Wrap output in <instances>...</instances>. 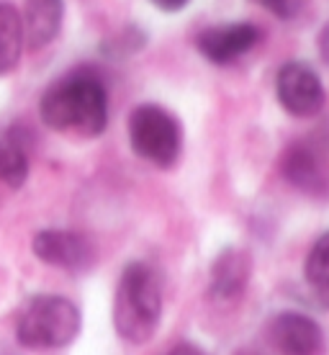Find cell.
Returning a JSON list of instances; mask_svg holds the SVG:
<instances>
[{"label":"cell","instance_id":"obj_1","mask_svg":"<svg viewBox=\"0 0 329 355\" xmlns=\"http://www.w3.org/2000/svg\"><path fill=\"white\" fill-rule=\"evenodd\" d=\"M39 114L54 132L100 137L108 126L106 85L93 72H70L44 90Z\"/></svg>","mask_w":329,"mask_h":355},{"label":"cell","instance_id":"obj_2","mask_svg":"<svg viewBox=\"0 0 329 355\" xmlns=\"http://www.w3.org/2000/svg\"><path fill=\"white\" fill-rule=\"evenodd\" d=\"M162 320V286L154 268L129 263L118 278L114 296V327L118 338L144 345L154 338Z\"/></svg>","mask_w":329,"mask_h":355},{"label":"cell","instance_id":"obj_3","mask_svg":"<svg viewBox=\"0 0 329 355\" xmlns=\"http://www.w3.org/2000/svg\"><path fill=\"white\" fill-rule=\"evenodd\" d=\"M80 309L64 296H34L16 324L18 343L28 350L67 347L80 335Z\"/></svg>","mask_w":329,"mask_h":355},{"label":"cell","instance_id":"obj_4","mask_svg":"<svg viewBox=\"0 0 329 355\" xmlns=\"http://www.w3.org/2000/svg\"><path fill=\"white\" fill-rule=\"evenodd\" d=\"M129 142L142 160L157 168H172L183 150L178 119L154 103H142L129 116Z\"/></svg>","mask_w":329,"mask_h":355},{"label":"cell","instance_id":"obj_5","mask_svg":"<svg viewBox=\"0 0 329 355\" xmlns=\"http://www.w3.org/2000/svg\"><path fill=\"white\" fill-rule=\"evenodd\" d=\"M285 180L301 193L324 196L329 191V144L321 139L294 142L281 162Z\"/></svg>","mask_w":329,"mask_h":355},{"label":"cell","instance_id":"obj_6","mask_svg":"<svg viewBox=\"0 0 329 355\" xmlns=\"http://www.w3.org/2000/svg\"><path fill=\"white\" fill-rule=\"evenodd\" d=\"M276 96L291 116L309 119L324 108L327 93L319 75L303 62H285L276 78Z\"/></svg>","mask_w":329,"mask_h":355},{"label":"cell","instance_id":"obj_7","mask_svg":"<svg viewBox=\"0 0 329 355\" xmlns=\"http://www.w3.org/2000/svg\"><path fill=\"white\" fill-rule=\"evenodd\" d=\"M34 255L46 266L62 268L67 273H85L93 260L96 248L93 242L75 230H42L34 234L31 242Z\"/></svg>","mask_w":329,"mask_h":355},{"label":"cell","instance_id":"obj_8","mask_svg":"<svg viewBox=\"0 0 329 355\" xmlns=\"http://www.w3.org/2000/svg\"><path fill=\"white\" fill-rule=\"evenodd\" d=\"M267 338L281 355L324 353V329L301 311H283L273 317L267 324Z\"/></svg>","mask_w":329,"mask_h":355},{"label":"cell","instance_id":"obj_9","mask_svg":"<svg viewBox=\"0 0 329 355\" xmlns=\"http://www.w3.org/2000/svg\"><path fill=\"white\" fill-rule=\"evenodd\" d=\"M260 42V28L252 24H226L201 31L196 39L198 52L211 64H231Z\"/></svg>","mask_w":329,"mask_h":355},{"label":"cell","instance_id":"obj_10","mask_svg":"<svg viewBox=\"0 0 329 355\" xmlns=\"http://www.w3.org/2000/svg\"><path fill=\"white\" fill-rule=\"evenodd\" d=\"M252 275V258L240 248H226L211 263L208 273V293L216 302H234L240 299Z\"/></svg>","mask_w":329,"mask_h":355},{"label":"cell","instance_id":"obj_11","mask_svg":"<svg viewBox=\"0 0 329 355\" xmlns=\"http://www.w3.org/2000/svg\"><path fill=\"white\" fill-rule=\"evenodd\" d=\"M21 21H24V42L31 49H44L62 31L64 0H26Z\"/></svg>","mask_w":329,"mask_h":355},{"label":"cell","instance_id":"obj_12","mask_svg":"<svg viewBox=\"0 0 329 355\" xmlns=\"http://www.w3.org/2000/svg\"><path fill=\"white\" fill-rule=\"evenodd\" d=\"M24 21L10 3H0V75L16 70L24 52Z\"/></svg>","mask_w":329,"mask_h":355},{"label":"cell","instance_id":"obj_13","mask_svg":"<svg viewBox=\"0 0 329 355\" xmlns=\"http://www.w3.org/2000/svg\"><path fill=\"white\" fill-rule=\"evenodd\" d=\"M28 178V155L16 134L0 137V180L8 188H21Z\"/></svg>","mask_w":329,"mask_h":355},{"label":"cell","instance_id":"obj_14","mask_svg":"<svg viewBox=\"0 0 329 355\" xmlns=\"http://www.w3.org/2000/svg\"><path fill=\"white\" fill-rule=\"evenodd\" d=\"M303 275L314 293L329 304V232H324L309 250V258L303 263Z\"/></svg>","mask_w":329,"mask_h":355},{"label":"cell","instance_id":"obj_15","mask_svg":"<svg viewBox=\"0 0 329 355\" xmlns=\"http://www.w3.org/2000/svg\"><path fill=\"white\" fill-rule=\"evenodd\" d=\"M252 3L263 6L265 10H270L273 16L283 18V21H291L301 10V0H252Z\"/></svg>","mask_w":329,"mask_h":355},{"label":"cell","instance_id":"obj_16","mask_svg":"<svg viewBox=\"0 0 329 355\" xmlns=\"http://www.w3.org/2000/svg\"><path fill=\"white\" fill-rule=\"evenodd\" d=\"M152 6H157L160 10H165V13H178V10H183L190 3V0H150Z\"/></svg>","mask_w":329,"mask_h":355},{"label":"cell","instance_id":"obj_17","mask_svg":"<svg viewBox=\"0 0 329 355\" xmlns=\"http://www.w3.org/2000/svg\"><path fill=\"white\" fill-rule=\"evenodd\" d=\"M319 54H321V60L329 64V24L321 28V34H319Z\"/></svg>","mask_w":329,"mask_h":355},{"label":"cell","instance_id":"obj_18","mask_svg":"<svg viewBox=\"0 0 329 355\" xmlns=\"http://www.w3.org/2000/svg\"><path fill=\"white\" fill-rule=\"evenodd\" d=\"M168 355H204L201 350H196L193 345H178L175 350H170Z\"/></svg>","mask_w":329,"mask_h":355},{"label":"cell","instance_id":"obj_19","mask_svg":"<svg viewBox=\"0 0 329 355\" xmlns=\"http://www.w3.org/2000/svg\"><path fill=\"white\" fill-rule=\"evenodd\" d=\"M0 355H16V353H0Z\"/></svg>","mask_w":329,"mask_h":355}]
</instances>
